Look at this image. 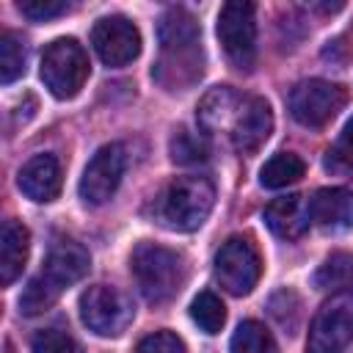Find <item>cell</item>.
<instances>
[{
	"mask_svg": "<svg viewBox=\"0 0 353 353\" xmlns=\"http://www.w3.org/2000/svg\"><path fill=\"white\" fill-rule=\"evenodd\" d=\"M130 270H132V279H135L141 295L149 303L171 301L182 290L185 276H188L182 254H176L165 245H157V243H146V240L132 248Z\"/></svg>",
	"mask_w": 353,
	"mask_h": 353,
	"instance_id": "3",
	"label": "cell"
},
{
	"mask_svg": "<svg viewBox=\"0 0 353 353\" xmlns=\"http://www.w3.org/2000/svg\"><path fill=\"white\" fill-rule=\"evenodd\" d=\"M262 218H265V226H268L276 237H281V240H298V237L309 229V223H312L309 201H306L303 196H298V193L273 199V201L265 207Z\"/></svg>",
	"mask_w": 353,
	"mask_h": 353,
	"instance_id": "16",
	"label": "cell"
},
{
	"mask_svg": "<svg viewBox=\"0 0 353 353\" xmlns=\"http://www.w3.org/2000/svg\"><path fill=\"white\" fill-rule=\"evenodd\" d=\"M215 188L207 176H176L157 201V218L174 232H196L212 212Z\"/></svg>",
	"mask_w": 353,
	"mask_h": 353,
	"instance_id": "4",
	"label": "cell"
},
{
	"mask_svg": "<svg viewBox=\"0 0 353 353\" xmlns=\"http://www.w3.org/2000/svg\"><path fill=\"white\" fill-rule=\"evenodd\" d=\"M135 353H188L185 342L171 331H154L143 336L135 347Z\"/></svg>",
	"mask_w": 353,
	"mask_h": 353,
	"instance_id": "26",
	"label": "cell"
},
{
	"mask_svg": "<svg viewBox=\"0 0 353 353\" xmlns=\"http://www.w3.org/2000/svg\"><path fill=\"white\" fill-rule=\"evenodd\" d=\"M212 273H215V281L234 298H243L248 295L259 276H262V259H259V251L254 248V243L248 237H229L218 254H215V265H212Z\"/></svg>",
	"mask_w": 353,
	"mask_h": 353,
	"instance_id": "9",
	"label": "cell"
},
{
	"mask_svg": "<svg viewBox=\"0 0 353 353\" xmlns=\"http://www.w3.org/2000/svg\"><path fill=\"white\" fill-rule=\"evenodd\" d=\"M215 33L221 41V50L226 61L240 69L251 72L256 61V22H254V6L251 3H226L218 11Z\"/></svg>",
	"mask_w": 353,
	"mask_h": 353,
	"instance_id": "6",
	"label": "cell"
},
{
	"mask_svg": "<svg viewBox=\"0 0 353 353\" xmlns=\"http://www.w3.org/2000/svg\"><path fill=\"white\" fill-rule=\"evenodd\" d=\"M303 174H306V163H303L298 154H292V152H279V154H273V157L262 165L259 182H262V188L279 190V188H287V185L298 182Z\"/></svg>",
	"mask_w": 353,
	"mask_h": 353,
	"instance_id": "19",
	"label": "cell"
},
{
	"mask_svg": "<svg viewBox=\"0 0 353 353\" xmlns=\"http://www.w3.org/2000/svg\"><path fill=\"white\" fill-rule=\"evenodd\" d=\"M312 223L325 234H339L353 229V190L345 188H320L309 199Z\"/></svg>",
	"mask_w": 353,
	"mask_h": 353,
	"instance_id": "14",
	"label": "cell"
},
{
	"mask_svg": "<svg viewBox=\"0 0 353 353\" xmlns=\"http://www.w3.org/2000/svg\"><path fill=\"white\" fill-rule=\"evenodd\" d=\"M19 11L33 19V22H47L52 17H61L69 11V3L66 0H22L19 3Z\"/></svg>",
	"mask_w": 353,
	"mask_h": 353,
	"instance_id": "27",
	"label": "cell"
},
{
	"mask_svg": "<svg viewBox=\"0 0 353 353\" xmlns=\"http://www.w3.org/2000/svg\"><path fill=\"white\" fill-rule=\"evenodd\" d=\"M61 163L55 154H33L22 168H19V176H17V185L19 190L30 199V201H39V204H47L52 199H58L61 193Z\"/></svg>",
	"mask_w": 353,
	"mask_h": 353,
	"instance_id": "15",
	"label": "cell"
},
{
	"mask_svg": "<svg viewBox=\"0 0 353 353\" xmlns=\"http://www.w3.org/2000/svg\"><path fill=\"white\" fill-rule=\"evenodd\" d=\"M88 268H91V256L80 243H74V240L52 243L47 251L41 273L33 276L19 295V312L25 317L47 312L61 298V292L66 287L77 284L88 273Z\"/></svg>",
	"mask_w": 353,
	"mask_h": 353,
	"instance_id": "2",
	"label": "cell"
},
{
	"mask_svg": "<svg viewBox=\"0 0 353 353\" xmlns=\"http://www.w3.org/2000/svg\"><path fill=\"white\" fill-rule=\"evenodd\" d=\"M88 72H91L88 52L83 50V44L77 39L63 36V39H55L47 44V50L41 55L39 74L55 99L77 97L88 80Z\"/></svg>",
	"mask_w": 353,
	"mask_h": 353,
	"instance_id": "5",
	"label": "cell"
},
{
	"mask_svg": "<svg viewBox=\"0 0 353 353\" xmlns=\"http://www.w3.org/2000/svg\"><path fill=\"white\" fill-rule=\"evenodd\" d=\"M328 165L334 168H353V116L347 119V124L339 132V141L334 146V152H328Z\"/></svg>",
	"mask_w": 353,
	"mask_h": 353,
	"instance_id": "28",
	"label": "cell"
},
{
	"mask_svg": "<svg viewBox=\"0 0 353 353\" xmlns=\"http://www.w3.org/2000/svg\"><path fill=\"white\" fill-rule=\"evenodd\" d=\"M270 130H273L270 105L262 97H245L234 121H232L229 135H232V143H234L237 152L251 154L270 138Z\"/></svg>",
	"mask_w": 353,
	"mask_h": 353,
	"instance_id": "13",
	"label": "cell"
},
{
	"mask_svg": "<svg viewBox=\"0 0 353 353\" xmlns=\"http://www.w3.org/2000/svg\"><path fill=\"white\" fill-rule=\"evenodd\" d=\"M160 61L154 80L168 91H185L204 74V50L199 22L185 8H168L157 22Z\"/></svg>",
	"mask_w": 353,
	"mask_h": 353,
	"instance_id": "1",
	"label": "cell"
},
{
	"mask_svg": "<svg viewBox=\"0 0 353 353\" xmlns=\"http://www.w3.org/2000/svg\"><path fill=\"white\" fill-rule=\"evenodd\" d=\"M25 72V47L17 33L6 30L0 36V80L8 85Z\"/></svg>",
	"mask_w": 353,
	"mask_h": 353,
	"instance_id": "23",
	"label": "cell"
},
{
	"mask_svg": "<svg viewBox=\"0 0 353 353\" xmlns=\"http://www.w3.org/2000/svg\"><path fill=\"white\" fill-rule=\"evenodd\" d=\"M210 154L204 138L188 132V130H179L174 138H171V160L179 163V165H193V163H204Z\"/></svg>",
	"mask_w": 353,
	"mask_h": 353,
	"instance_id": "24",
	"label": "cell"
},
{
	"mask_svg": "<svg viewBox=\"0 0 353 353\" xmlns=\"http://www.w3.org/2000/svg\"><path fill=\"white\" fill-rule=\"evenodd\" d=\"M124 165H127V154H124V146L121 143H105L94 152V157L88 160L83 176H80V185H77V193L83 199V204L88 207H99L105 204L121 176H124Z\"/></svg>",
	"mask_w": 353,
	"mask_h": 353,
	"instance_id": "11",
	"label": "cell"
},
{
	"mask_svg": "<svg viewBox=\"0 0 353 353\" xmlns=\"http://www.w3.org/2000/svg\"><path fill=\"white\" fill-rule=\"evenodd\" d=\"M190 320L204 331V334H218L226 323V306L221 303V298L210 290L199 292L190 303Z\"/></svg>",
	"mask_w": 353,
	"mask_h": 353,
	"instance_id": "21",
	"label": "cell"
},
{
	"mask_svg": "<svg viewBox=\"0 0 353 353\" xmlns=\"http://www.w3.org/2000/svg\"><path fill=\"white\" fill-rule=\"evenodd\" d=\"M232 353H279L273 334L259 320H243L229 342Z\"/></svg>",
	"mask_w": 353,
	"mask_h": 353,
	"instance_id": "20",
	"label": "cell"
},
{
	"mask_svg": "<svg viewBox=\"0 0 353 353\" xmlns=\"http://www.w3.org/2000/svg\"><path fill=\"white\" fill-rule=\"evenodd\" d=\"M28 251H30V232L19 221L8 218L0 232V281L3 284H11L22 273L28 262Z\"/></svg>",
	"mask_w": 353,
	"mask_h": 353,
	"instance_id": "17",
	"label": "cell"
},
{
	"mask_svg": "<svg viewBox=\"0 0 353 353\" xmlns=\"http://www.w3.org/2000/svg\"><path fill=\"white\" fill-rule=\"evenodd\" d=\"M245 97H240L237 91L226 88V85H218L212 88L210 94H204V99L199 102V124L207 130V132H215V130H232V121L240 110Z\"/></svg>",
	"mask_w": 353,
	"mask_h": 353,
	"instance_id": "18",
	"label": "cell"
},
{
	"mask_svg": "<svg viewBox=\"0 0 353 353\" xmlns=\"http://www.w3.org/2000/svg\"><path fill=\"white\" fill-rule=\"evenodd\" d=\"M91 44L94 52L105 66H127L138 58L141 52V30L127 19V17H102L94 30H91Z\"/></svg>",
	"mask_w": 353,
	"mask_h": 353,
	"instance_id": "12",
	"label": "cell"
},
{
	"mask_svg": "<svg viewBox=\"0 0 353 353\" xmlns=\"http://www.w3.org/2000/svg\"><path fill=\"white\" fill-rule=\"evenodd\" d=\"M30 347L33 353H77V342L63 328H41Z\"/></svg>",
	"mask_w": 353,
	"mask_h": 353,
	"instance_id": "25",
	"label": "cell"
},
{
	"mask_svg": "<svg viewBox=\"0 0 353 353\" xmlns=\"http://www.w3.org/2000/svg\"><path fill=\"white\" fill-rule=\"evenodd\" d=\"M353 339V292H334L309 325L306 353H342Z\"/></svg>",
	"mask_w": 353,
	"mask_h": 353,
	"instance_id": "8",
	"label": "cell"
},
{
	"mask_svg": "<svg viewBox=\"0 0 353 353\" xmlns=\"http://www.w3.org/2000/svg\"><path fill=\"white\" fill-rule=\"evenodd\" d=\"M353 281V256L347 254H331L320 270L314 273V287L317 290H339L345 292L342 287H347Z\"/></svg>",
	"mask_w": 353,
	"mask_h": 353,
	"instance_id": "22",
	"label": "cell"
},
{
	"mask_svg": "<svg viewBox=\"0 0 353 353\" xmlns=\"http://www.w3.org/2000/svg\"><path fill=\"white\" fill-rule=\"evenodd\" d=\"M347 102V88L331 80H303L290 91V113L303 127H325Z\"/></svg>",
	"mask_w": 353,
	"mask_h": 353,
	"instance_id": "10",
	"label": "cell"
},
{
	"mask_svg": "<svg viewBox=\"0 0 353 353\" xmlns=\"http://www.w3.org/2000/svg\"><path fill=\"white\" fill-rule=\"evenodd\" d=\"M135 317V306L119 287L94 284L80 295V320L97 336H119Z\"/></svg>",
	"mask_w": 353,
	"mask_h": 353,
	"instance_id": "7",
	"label": "cell"
}]
</instances>
